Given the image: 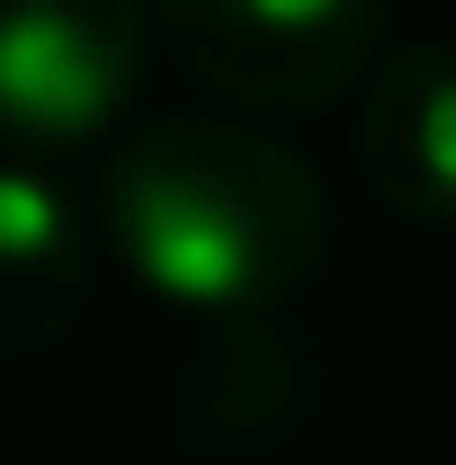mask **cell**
<instances>
[{
	"instance_id": "1",
	"label": "cell",
	"mask_w": 456,
	"mask_h": 465,
	"mask_svg": "<svg viewBox=\"0 0 456 465\" xmlns=\"http://www.w3.org/2000/svg\"><path fill=\"white\" fill-rule=\"evenodd\" d=\"M108 242L162 304L260 313L322 269L332 197L251 116H162L108 162Z\"/></svg>"
},
{
	"instance_id": "2",
	"label": "cell",
	"mask_w": 456,
	"mask_h": 465,
	"mask_svg": "<svg viewBox=\"0 0 456 465\" xmlns=\"http://www.w3.org/2000/svg\"><path fill=\"white\" fill-rule=\"evenodd\" d=\"M162 36L233 116H313L376 72L385 0H162Z\"/></svg>"
},
{
	"instance_id": "3",
	"label": "cell",
	"mask_w": 456,
	"mask_h": 465,
	"mask_svg": "<svg viewBox=\"0 0 456 465\" xmlns=\"http://www.w3.org/2000/svg\"><path fill=\"white\" fill-rule=\"evenodd\" d=\"M144 72V0H0V134L90 143Z\"/></svg>"
},
{
	"instance_id": "4",
	"label": "cell",
	"mask_w": 456,
	"mask_h": 465,
	"mask_svg": "<svg viewBox=\"0 0 456 465\" xmlns=\"http://www.w3.org/2000/svg\"><path fill=\"white\" fill-rule=\"evenodd\" d=\"M358 171L402 224H456V45H394L367 72Z\"/></svg>"
},
{
	"instance_id": "5",
	"label": "cell",
	"mask_w": 456,
	"mask_h": 465,
	"mask_svg": "<svg viewBox=\"0 0 456 465\" xmlns=\"http://www.w3.org/2000/svg\"><path fill=\"white\" fill-rule=\"evenodd\" d=\"M90 304V232L55 179L0 171V358L55 349Z\"/></svg>"
}]
</instances>
